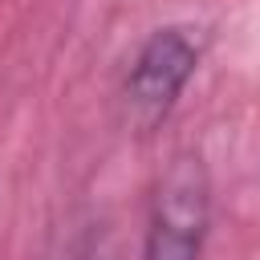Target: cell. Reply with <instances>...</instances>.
<instances>
[{
	"label": "cell",
	"instance_id": "1",
	"mask_svg": "<svg viewBox=\"0 0 260 260\" xmlns=\"http://www.w3.org/2000/svg\"><path fill=\"white\" fill-rule=\"evenodd\" d=\"M207 236V175L199 158H175L154 191L146 260H199Z\"/></svg>",
	"mask_w": 260,
	"mask_h": 260
},
{
	"label": "cell",
	"instance_id": "2",
	"mask_svg": "<svg viewBox=\"0 0 260 260\" xmlns=\"http://www.w3.org/2000/svg\"><path fill=\"white\" fill-rule=\"evenodd\" d=\"M199 65V49L183 28H158L138 49L130 77H126V102L142 126H154L171 114L183 85L191 81Z\"/></svg>",
	"mask_w": 260,
	"mask_h": 260
}]
</instances>
